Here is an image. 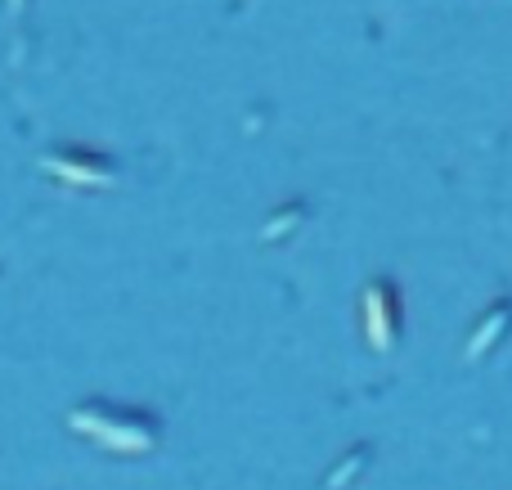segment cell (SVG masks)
Masks as SVG:
<instances>
[]
</instances>
